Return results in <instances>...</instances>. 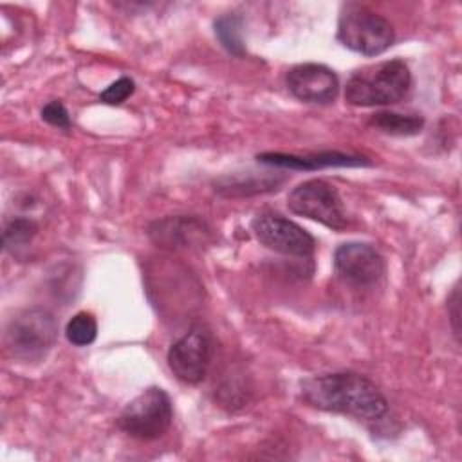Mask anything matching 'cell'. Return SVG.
Instances as JSON below:
<instances>
[{
	"label": "cell",
	"mask_w": 462,
	"mask_h": 462,
	"mask_svg": "<svg viewBox=\"0 0 462 462\" xmlns=\"http://www.w3.org/2000/svg\"><path fill=\"white\" fill-rule=\"evenodd\" d=\"M148 236L164 249H189L204 245L211 238V229L197 217L177 215L152 222Z\"/></svg>",
	"instance_id": "8fae6325"
},
{
	"label": "cell",
	"mask_w": 462,
	"mask_h": 462,
	"mask_svg": "<svg viewBox=\"0 0 462 462\" xmlns=\"http://www.w3.org/2000/svg\"><path fill=\"white\" fill-rule=\"evenodd\" d=\"M58 339V321L54 314L43 307H29L20 310L5 328V348L20 361H42Z\"/></svg>",
	"instance_id": "3957f363"
},
{
	"label": "cell",
	"mask_w": 462,
	"mask_h": 462,
	"mask_svg": "<svg viewBox=\"0 0 462 462\" xmlns=\"http://www.w3.org/2000/svg\"><path fill=\"white\" fill-rule=\"evenodd\" d=\"M301 397L318 410L363 420H379L388 411V401L381 390L368 377L356 372L307 377L301 383Z\"/></svg>",
	"instance_id": "6da1fadb"
},
{
	"label": "cell",
	"mask_w": 462,
	"mask_h": 462,
	"mask_svg": "<svg viewBox=\"0 0 462 462\" xmlns=\"http://www.w3.org/2000/svg\"><path fill=\"white\" fill-rule=\"evenodd\" d=\"M242 27L244 22L238 14L229 13L215 20V34L222 47L235 54V56H244L245 47H244V38H242Z\"/></svg>",
	"instance_id": "9a60e30c"
},
{
	"label": "cell",
	"mask_w": 462,
	"mask_h": 462,
	"mask_svg": "<svg viewBox=\"0 0 462 462\" xmlns=\"http://www.w3.org/2000/svg\"><path fill=\"white\" fill-rule=\"evenodd\" d=\"M42 119L47 121L49 125L52 126H58V128H63V130H69L70 128V116L65 108V105L58 99L54 101H49L43 108H42Z\"/></svg>",
	"instance_id": "d6986e66"
},
{
	"label": "cell",
	"mask_w": 462,
	"mask_h": 462,
	"mask_svg": "<svg viewBox=\"0 0 462 462\" xmlns=\"http://www.w3.org/2000/svg\"><path fill=\"white\" fill-rule=\"evenodd\" d=\"M289 92L305 103H332L339 92L336 72L321 63H300L285 76Z\"/></svg>",
	"instance_id": "30bf717a"
},
{
	"label": "cell",
	"mask_w": 462,
	"mask_h": 462,
	"mask_svg": "<svg viewBox=\"0 0 462 462\" xmlns=\"http://www.w3.org/2000/svg\"><path fill=\"white\" fill-rule=\"evenodd\" d=\"M65 336H67L69 343H72L74 346H87V345L94 343V339L97 336L96 318L85 310L74 314L65 327Z\"/></svg>",
	"instance_id": "e0dca14e"
},
{
	"label": "cell",
	"mask_w": 462,
	"mask_h": 462,
	"mask_svg": "<svg viewBox=\"0 0 462 462\" xmlns=\"http://www.w3.org/2000/svg\"><path fill=\"white\" fill-rule=\"evenodd\" d=\"M337 40L354 52L377 56L393 43L395 31L384 16L365 5L348 4L339 14Z\"/></svg>",
	"instance_id": "277c9868"
},
{
	"label": "cell",
	"mask_w": 462,
	"mask_h": 462,
	"mask_svg": "<svg viewBox=\"0 0 462 462\" xmlns=\"http://www.w3.org/2000/svg\"><path fill=\"white\" fill-rule=\"evenodd\" d=\"M287 208L294 215L316 220L336 231L348 226V217L337 189L321 179H310L292 188L287 197Z\"/></svg>",
	"instance_id": "8992f818"
},
{
	"label": "cell",
	"mask_w": 462,
	"mask_h": 462,
	"mask_svg": "<svg viewBox=\"0 0 462 462\" xmlns=\"http://www.w3.org/2000/svg\"><path fill=\"white\" fill-rule=\"evenodd\" d=\"M411 87L408 65L395 58L356 70L345 87V99L354 106H383L399 103Z\"/></svg>",
	"instance_id": "7a4b0ae2"
},
{
	"label": "cell",
	"mask_w": 462,
	"mask_h": 462,
	"mask_svg": "<svg viewBox=\"0 0 462 462\" xmlns=\"http://www.w3.org/2000/svg\"><path fill=\"white\" fill-rule=\"evenodd\" d=\"M135 90V83L134 79L123 76L119 79H116L114 83H110L101 94H99V101L106 103V105H121L123 101H126Z\"/></svg>",
	"instance_id": "ac0fdd59"
},
{
	"label": "cell",
	"mask_w": 462,
	"mask_h": 462,
	"mask_svg": "<svg viewBox=\"0 0 462 462\" xmlns=\"http://www.w3.org/2000/svg\"><path fill=\"white\" fill-rule=\"evenodd\" d=\"M368 125L390 135H415L424 126V117L419 114L377 112L368 119Z\"/></svg>",
	"instance_id": "5bb4252c"
},
{
	"label": "cell",
	"mask_w": 462,
	"mask_h": 462,
	"mask_svg": "<svg viewBox=\"0 0 462 462\" xmlns=\"http://www.w3.org/2000/svg\"><path fill=\"white\" fill-rule=\"evenodd\" d=\"M458 307H460V291H458V285H455L451 296L448 298V312H449L451 328H453V334H455L457 339H458V336H460V327H458L460 310H458Z\"/></svg>",
	"instance_id": "ffe728a7"
},
{
	"label": "cell",
	"mask_w": 462,
	"mask_h": 462,
	"mask_svg": "<svg viewBox=\"0 0 462 462\" xmlns=\"http://www.w3.org/2000/svg\"><path fill=\"white\" fill-rule=\"evenodd\" d=\"M258 162L289 168V170H319L328 166H370V161L363 155H352L343 152H319L310 155H294V153H260Z\"/></svg>",
	"instance_id": "7c38bea8"
},
{
	"label": "cell",
	"mask_w": 462,
	"mask_h": 462,
	"mask_svg": "<svg viewBox=\"0 0 462 462\" xmlns=\"http://www.w3.org/2000/svg\"><path fill=\"white\" fill-rule=\"evenodd\" d=\"M334 269L345 282L370 287L383 278L384 260L370 244L345 242L334 251Z\"/></svg>",
	"instance_id": "9c48e42d"
},
{
	"label": "cell",
	"mask_w": 462,
	"mask_h": 462,
	"mask_svg": "<svg viewBox=\"0 0 462 462\" xmlns=\"http://www.w3.org/2000/svg\"><path fill=\"white\" fill-rule=\"evenodd\" d=\"M36 233H38V224L32 218L16 217L9 220L4 227V233H2L4 249L14 254L16 251L27 247L36 236Z\"/></svg>",
	"instance_id": "2e32d148"
},
{
	"label": "cell",
	"mask_w": 462,
	"mask_h": 462,
	"mask_svg": "<svg viewBox=\"0 0 462 462\" xmlns=\"http://www.w3.org/2000/svg\"><path fill=\"white\" fill-rule=\"evenodd\" d=\"M171 419L173 406L170 395L159 386H150L123 408L117 424L134 439L153 440L168 431Z\"/></svg>",
	"instance_id": "5b68a950"
},
{
	"label": "cell",
	"mask_w": 462,
	"mask_h": 462,
	"mask_svg": "<svg viewBox=\"0 0 462 462\" xmlns=\"http://www.w3.org/2000/svg\"><path fill=\"white\" fill-rule=\"evenodd\" d=\"M213 350L211 332L202 325H195L170 346L168 366L179 381L197 384L208 374Z\"/></svg>",
	"instance_id": "52a82bcc"
},
{
	"label": "cell",
	"mask_w": 462,
	"mask_h": 462,
	"mask_svg": "<svg viewBox=\"0 0 462 462\" xmlns=\"http://www.w3.org/2000/svg\"><path fill=\"white\" fill-rule=\"evenodd\" d=\"M283 182V177L276 175H262L260 179L254 173H245V179L242 175L233 179H220L217 182V191L226 197H236V195H253V193H263L278 189V186Z\"/></svg>",
	"instance_id": "4fadbf2b"
},
{
	"label": "cell",
	"mask_w": 462,
	"mask_h": 462,
	"mask_svg": "<svg viewBox=\"0 0 462 462\" xmlns=\"http://www.w3.org/2000/svg\"><path fill=\"white\" fill-rule=\"evenodd\" d=\"M251 231L263 247L280 254L307 258L316 249V240L309 231L278 213L256 215Z\"/></svg>",
	"instance_id": "ba28073f"
}]
</instances>
